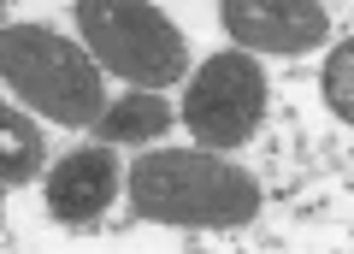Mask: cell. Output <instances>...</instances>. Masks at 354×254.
Instances as JSON below:
<instances>
[{
	"label": "cell",
	"mask_w": 354,
	"mask_h": 254,
	"mask_svg": "<svg viewBox=\"0 0 354 254\" xmlns=\"http://www.w3.org/2000/svg\"><path fill=\"white\" fill-rule=\"evenodd\" d=\"M130 207L153 225L236 230L260 213V183L213 148H153L130 165Z\"/></svg>",
	"instance_id": "cell-1"
},
{
	"label": "cell",
	"mask_w": 354,
	"mask_h": 254,
	"mask_svg": "<svg viewBox=\"0 0 354 254\" xmlns=\"http://www.w3.org/2000/svg\"><path fill=\"white\" fill-rule=\"evenodd\" d=\"M0 65H6V89L24 95V107L48 113L53 125H101L106 89H101V60L59 30L41 24H6L0 36Z\"/></svg>",
	"instance_id": "cell-2"
},
{
	"label": "cell",
	"mask_w": 354,
	"mask_h": 254,
	"mask_svg": "<svg viewBox=\"0 0 354 254\" xmlns=\"http://www.w3.org/2000/svg\"><path fill=\"white\" fill-rule=\"evenodd\" d=\"M325 101L342 125H354V36L342 48H330V60H325Z\"/></svg>",
	"instance_id": "cell-9"
},
{
	"label": "cell",
	"mask_w": 354,
	"mask_h": 254,
	"mask_svg": "<svg viewBox=\"0 0 354 254\" xmlns=\"http://www.w3.org/2000/svg\"><path fill=\"white\" fill-rule=\"evenodd\" d=\"M118 195V160L113 148H77L48 172V213L59 225H88L101 219Z\"/></svg>",
	"instance_id": "cell-6"
},
{
	"label": "cell",
	"mask_w": 354,
	"mask_h": 254,
	"mask_svg": "<svg viewBox=\"0 0 354 254\" xmlns=\"http://www.w3.org/2000/svg\"><path fill=\"white\" fill-rule=\"evenodd\" d=\"M218 12H225V30H230L236 48L283 53V60L319 48L325 30H330V18H325L319 0H225Z\"/></svg>",
	"instance_id": "cell-5"
},
{
	"label": "cell",
	"mask_w": 354,
	"mask_h": 254,
	"mask_svg": "<svg viewBox=\"0 0 354 254\" xmlns=\"http://www.w3.org/2000/svg\"><path fill=\"white\" fill-rule=\"evenodd\" d=\"M36 165H41V136H36V125H24V113L6 107V113H0V178H6V190L30 183V178H36Z\"/></svg>",
	"instance_id": "cell-8"
},
{
	"label": "cell",
	"mask_w": 354,
	"mask_h": 254,
	"mask_svg": "<svg viewBox=\"0 0 354 254\" xmlns=\"http://www.w3.org/2000/svg\"><path fill=\"white\" fill-rule=\"evenodd\" d=\"M260 118H266V77H260V60L248 48L213 53L189 77L183 125L195 130V142H207V148H236V142H248L260 130Z\"/></svg>",
	"instance_id": "cell-4"
},
{
	"label": "cell",
	"mask_w": 354,
	"mask_h": 254,
	"mask_svg": "<svg viewBox=\"0 0 354 254\" xmlns=\"http://www.w3.org/2000/svg\"><path fill=\"white\" fill-rule=\"evenodd\" d=\"M95 130H101V142H160L171 130V107L142 89V95H124L113 113H101Z\"/></svg>",
	"instance_id": "cell-7"
},
{
	"label": "cell",
	"mask_w": 354,
	"mask_h": 254,
	"mask_svg": "<svg viewBox=\"0 0 354 254\" xmlns=\"http://www.w3.org/2000/svg\"><path fill=\"white\" fill-rule=\"evenodd\" d=\"M77 30L83 48L136 89H171L189 65L183 30L153 0H77Z\"/></svg>",
	"instance_id": "cell-3"
}]
</instances>
